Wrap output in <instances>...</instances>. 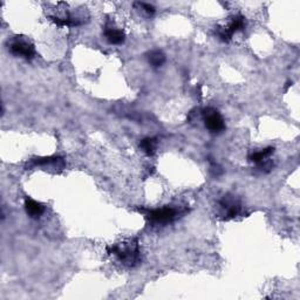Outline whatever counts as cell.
Returning <instances> with one entry per match:
<instances>
[{
	"mask_svg": "<svg viewBox=\"0 0 300 300\" xmlns=\"http://www.w3.org/2000/svg\"><path fill=\"white\" fill-rule=\"evenodd\" d=\"M148 14H154L155 13V7L150 4H146V2H140L139 4Z\"/></svg>",
	"mask_w": 300,
	"mask_h": 300,
	"instance_id": "obj_13",
	"label": "cell"
},
{
	"mask_svg": "<svg viewBox=\"0 0 300 300\" xmlns=\"http://www.w3.org/2000/svg\"><path fill=\"white\" fill-rule=\"evenodd\" d=\"M25 210H26L27 215L30 216L31 218L38 220V218H40L42 216L43 211H45V208H43L41 203L34 201V199L27 197V198L25 199Z\"/></svg>",
	"mask_w": 300,
	"mask_h": 300,
	"instance_id": "obj_6",
	"label": "cell"
},
{
	"mask_svg": "<svg viewBox=\"0 0 300 300\" xmlns=\"http://www.w3.org/2000/svg\"><path fill=\"white\" fill-rule=\"evenodd\" d=\"M31 164L37 167V165H54V167L62 169L65 167V161L62 157L59 156H52V157H42V158H34L31 162Z\"/></svg>",
	"mask_w": 300,
	"mask_h": 300,
	"instance_id": "obj_8",
	"label": "cell"
},
{
	"mask_svg": "<svg viewBox=\"0 0 300 300\" xmlns=\"http://www.w3.org/2000/svg\"><path fill=\"white\" fill-rule=\"evenodd\" d=\"M226 30V32L229 33V36L232 38L234 33L239 32V31H243L245 28V18L243 15H234V17L231 19V21L229 23L227 26L224 27Z\"/></svg>",
	"mask_w": 300,
	"mask_h": 300,
	"instance_id": "obj_9",
	"label": "cell"
},
{
	"mask_svg": "<svg viewBox=\"0 0 300 300\" xmlns=\"http://www.w3.org/2000/svg\"><path fill=\"white\" fill-rule=\"evenodd\" d=\"M148 60L152 67L158 68L165 62V55L161 51H151L148 54Z\"/></svg>",
	"mask_w": 300,
	"mask_h": 300,
	"instance_id": "obj_12",
	"label": "cell"
},
{
	"mask_svg": "<svg viewBox=\"0 0 300 300\" xmlns=\"http://www.w3.org/2000/svg\"><path fill=\"white\" fill-rule=\"evenodd\" d=\"M140 147L147 155H154L156 152V148H157V141H156V139H152V137H147V139L141 141Z\"/></svg>",
	"mask_w": 300,
	"mask_h": 300,
	"instance_id": "obj_11",
	"label": "cell"
},
{
	"mask_svg": "<svg viewBox=\"0 0 300 300\" xmlns=\"http://www.w3.org/2000/svg\"><path fill=\"white\" fill-rule=\"evenodd\" d=\"M105 37L107 41L112 45H121L122 42L126 40V34L122 32L121 30L107 25L105 28Z\"/></svg>",
	"mask_w": 300,
	"mask_h": 300,
	"instance_id": "obj_7",
	"label": "cell"
},
{
	"mask_svg": "<svg viewBox=\"0 0 300 300\" xmlns=\"http://www.w3.org/2000/svg\"><path fill=\"white\" fill-rule=\"evenodd\" d=\"M180 215V211L176 208L164 206V208L156 209V210L147 211V218L152 224H168L174 222Z\"/></svg>",
	"mask_w": 300,
	"mask_h": 300,
	"instance_id": "obj_3",
	"label": "cell"
},
{
	"mask_svg": "<svg viewBox=\"0 0 300 300\" xmlns=\"http://www.w3.org/2000/svg\"><path fill=\"white\" fill-rule=\"evenodd\" d=\"M223 220L229 221L238 216L240 211L239 202L233 196H224L223 199L220 202Z\"/></svg>",
	"mask_w": 300,
	"mask_h": 300,
	"instance_id": "obj_5",
	"label": "cell"
},
{
	"mask_svg": "<svg viewBox=\"0 0 300 300\" xmlns=\"http://www.w3.org/2000/svg\"><path fill=\"white\" fill-rule=\"evenodd\" d=\"M274 152V148H272V147H268V148H265L262 150H259V151L253 152L249 156V161L253 162V163L259 164L262 163V162L266 161V159L270 158V156Z\"/></svg>",
	"mask_w": 300,
	"mask_h": 300,
	"instance_id": "obj_10",
	"label": "cell"
},
{
	"mask_svg": "<svg viewBox=\"0 0 300 300\" xmlns=\"http://www.w3.org/2000/svg\"><path fill=\"white\" fill-rule=\"evenodd\" d=\"M108 252L111 255L116 256L122 264L126 266L133 267L139 264L141 262V253L139 243L135 239L128 240L120 244H115V245L108 248Z\"/></svg>",
	"mask_w": 300,
	"mask_h": 300,
	"instance_id": "obj_1",
	"label": "cell"
},
{
	"mask_svg": "<svg viewBox=\"0 0 300 300\" xmlns=\"http://www.w3.org/2000/svg\"><path fill=\"white\" fill-rule=\"evenodd\" d=\"M203 116H204L206 128L212 133H221L224 130V120L218 111L214 108H206L203 112Z\"/></svg>",
	"mask_w": 300,
	"mask_h": 300,
	"instance_id": "obj_4",
	"label": "cell"
},
{
	"mask_svg": "<svg viewBox=\"0 0 300 300\" xmlns=\"http://www.w3.org/2000/svg\"><path fill=\"white\" fill-rule=\"evenodd\" d=\"M9 51L15 56H21L26 60H32L36 56V48L25 37H15L9 43Z\"/></svg>",
	"mask_w": 300,
	"mask_h": 300,
	"instance_id": "obj_2",
	"label": "cell"
}]
</instances>
